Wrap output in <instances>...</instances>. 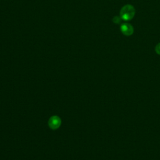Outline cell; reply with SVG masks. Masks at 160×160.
I'll return each instance as SVG.
<instances>
[{
    "label": "cell",
    "instance_id": "obj_2",
    "mask_svg": "<svg viewBox=\"0 0 160 160\" xmlns=\"http://www.w3.org/2000/svg\"><path fill=\"white\" fill-rule=\"evenodd\" d=\"M121 31L125 36H131L134 32V28L129 23H124L121 26Z\"/></svg>",
    "mask_w": 160,
    "mask_h": 160
},
{
    "label": "cell",
    "instance_id": "obj_1",
    "mask_svg": "<svg viewBox=\"0 0 160 160\" xmlns=\"http://www.w3.org/2000/svg\"><path fill=\"white\" fill-rule=\"evenodd\" d=\"M135 12V8L133 6L126 4L120 10V17L124 21H129L134 18Z\"/></svg>",
    "mask_w": 160,
    "mask_h": 160
},
{
    "label": "cell",
    "instance_id": "obj_4",
    "mask_svg": "<svg viewBox=\"0 0 160 160\" xmlns=\"http://www.w3.org/2000/svg\"><path fill=\"white\" fill-rule=\"evenodd\" d=\"M121 18L119 17V16H115L114 17V18L112 19V21L114 22V23H116V24H119L121 22Z\"/></svg>",
    "mask_w": 160,
    "mask_h": 160
},
{
    "label": "cell",
    "instance_id": "obj_5",
    "mask_svg": "<svg viewBox=\"0 0 160 160\" xmlns=\"http://www.w3.org/2000/svg\"><path fill=\"white\" fill-rule=\"evenodd\" d=\"M155 51L158 54L160 55V42H159L155 47Z\"/></svg>",
    "mask_w": 160,
    "mask_h": 160
},
{
    "label": "cell",
    "instance_id": "obj_3",
    "mask_svg": "<svg viewBox=\"0 0 160 160\" xmlns=\"http://www.w3.org/2000/svg\"><path fill=\"white\" fill-rule=\"evenodd\" d=\"M61 124L60 119L57 116H53L51 118L49 121V125L52 129H56L58 128Z\"/></svg>",
    "mask_w": 160,
    "mask_h": 160
}]
</instances>
